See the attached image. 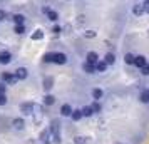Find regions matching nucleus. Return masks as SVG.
Listing matches in <instances>:
<instances>
[{
    "label": "nucleus",
    "instance_id": "f257e3e1",
    "mask_svg": "<svg viewBox=\"0 0 149 144\" xmlns=\"http://www.w3.org/2000/svg\"><path fill=\"white\" fill-rule=\"evenodd\" d=\"M61 124L57 122V121H54V122L50 124V132H52V136H54V143L55 144H61Z\"/></svg>",
    "mask_w": 149,
    "mask_h": 144
},
{
    "label": "nucleus",
    "instance_id": "f03ea898",
    "mask_svg": "<svg viewBox=\"0 0 149 144\" xmlns=\"http://www.w3.org/2000/svg\"><path fill=\"white\" fill-rule=\"evenodd\" d=\"M2 81H3V84H8V86H14V84H17V77H15L14 72H3L2 74Z\"/></svg>",
    "mask_w": 149,
    "mask_h": 144
},
{
    "label": "nucleus",
    "instance_id": "7ed1b4c3",
    "mask_svg": "<svg viewBox=\"0 0 149 144\" xmlns=\"http://www.w3.org/2000/svg\"><path fill=\"white\" fill-rule=\"evenodd\" d=\"M52 62L57 65H64V64H67V55L64 52H54V61Z\"/></svg>",
    "mask_w": 149,
    "mask_h": 144
},
{
    "label": "nucleus",
    "instance_id": "20e7f679",
    "mask_svg": "<svg viewBox=\"0 0 149 144\" xmlns=\"http://www.w3.org/2000/svg\"><path fill=\"white\" fill-rule=\"evenodd\" d=\"M86 62H87V64L95 65V64L99 62V54H97V52H94V50H89L87 54H86Z\"/></svg>",
    "mask_w": 149,
    "mask_h": 144
},
{
    "label": "nucleus",
    "instance_id": "39448f33",
    "mask_svg": "<svg viewBox=\"0 0 149 144\" xmlns=\"http://www.w3.org/2000/svg\"><path fill=\"white\" fill-rule=\"evenodd\" d=\"M146 64H148V59H146V55H142V54L134 55V62H132V65H136L137 69H141V67H144Z\"/></svg>",
    "mask_w": 149,
    "mask_h": 144
},
{
    "label": "nucleus",
    "instance_id": "423d86ee",
    "mask_svg": "<svg viewBox=\"0 0 149 144\" xmlns=\"http://www.w3.org/2000/svg\"><path fill=\"white\" fill-rule=\"evenodd\" d=\"M10 61H12V54L8 50H0V64L7 65V64H10Z\"/></svg>",
    "mask_w": 149,
    "mask_h": 144
},
{
    "label": "nucleus",
    "instance_id": "0eeeda50",
    "mask_svg": "<svg viewBox=\"0 0 149 144\" xmlns=\"http://www.w3.org/2000/svg\"><path fill=\"white\" fill-rule=\"evenodd\" d=\"M132 15L134 17H142L144 15V3H139V2L134 3L132 5Z\"/></svg>",
    "mask_w": 149,
    "mask_h": 144
},
{
    "label": "nucleus",
    "instance_id": "6e6552de",
    "mask_svg": "<svg viewBox=\"0 0 149 144\" xmlns=\"http://www.w3.org/2000/svg\"><path fill=\"white\" fill-rule=\"evenodd\" d=\"M14 74H15V77H17L19 81H25V79L29 77V70H27L25 67H19V69L14 72Z\"/></svg>",
    "mask_w": 149,
    "mask_h": 144
},
{
    "label": "nucleus",
    "instance_id": "1a4fd4ad",
    "mask_svg": "<svg viewBox=\"0 0 149 144\" xmlns=\"http://www.w3.org/2000/svg\"><path fill=\"white\" fill-rule=\"evenodd\" d=\"M59 112H61L62 117H70V114H72V106L70 104H62Z\"/></svg>",
    "mask_w": 149,
    "mask_h": 144
},
{
    "label": "nucleus",
    "instance_id": "9d476101",
    "mask_svg": "<svg viewBox=\"0 0 149 144\" xmlns=\"http://www.w3.org/2000/svg\"><path fill=\"white\" fill-rule=\"evenodd\" d=\"M139 102L141 104H149V87L142 89L139 92Z\"/></svg>",
    "mask_w": 149,
    "mask_h": 144
},
{
    "label": "nucleus",
    "instance_id": "9b49d317",
    "mask_svg": "<svg viewBox=\"0 0 149 144\" xmlns=\"http://www.w3.org/2000/svg\"><path fill=\"white\" fill-rule=\"evenodd\" d=\"M91 96H92L94 101H101L102 97H104V90H102L101 87H94V89L91 90Z\"/></svg>",
    "mask_w": 149,
    "mask_h": 144
},
{
    "label": "nucleus",
    "instance_id": "f8f14e48",
    "mask_svg": "<svg viewBox=\"0 0 149 144\" xmlns=\"http://www.w3.org/2000/svg\"><path fill=\"white\" fill-rule=\"evenodd\" d=\"M107 67H109V65H107V64H106L104 61H99V62H97V64L94 65L95 72H99V74H104V72L107 70Z\"/></svg>",
    "mask_w": 149,
    "mask_h": 144
},
{
    "label": "nucleus",
    "instance_id": "ddd939ff",
    "mask_svg": "<svg viewBox=\"0 0 149 144\" xmlns=\"http://www.w3.org/2000/svg\"><path fill=\"white\" fill-rule=\"evenodd\" d=\"M12 20H14L15 25H22V24H25V15L24 14H14L12 15Z\"/></svg>",
    "mask_w": 149,
    "mask_h": 144
},
{
    "label": "nucleus",
    "instance_id": "4468645a",
    "mask_svg": "<svg viewBox=\"0 0 149 144\" xmlns=\"http://www.w3.org/2000/svg\"><path fill=\"white\" fill-rule=\"evenodd\" d=\"M104 62H106L107 65H114L116 64V54L114 52H107V54L104 55Z\"/></svg>",
    "mask_w": 149,
    "mask_h": 144
},
{
    "label": "nucleus",
    "instance_id": "2eb2a0df",
    "mask_svg": "<svg viewBox=\"0 0 149 144\" xmlns=\"http://www.w3.org/2000/svg\"><path fill=\"white\" fill-rule=\"evenodd\" d=\"M12 126H14L15 129L22 131V129H24V126H25V121H24L22 117H15L14 121H12Z\"/></svg>",
    "mask_w": 149,
    "mask_h": 144
},
{
    "label": "nucleus",
    "instance_id": "dca6fc26",
    "mask_svg": "<svg viewBox=\"0 0 149 144\" xmlns=\"http://www.w3.org/2000/svg\"><path fill=\"white\" fill-rule=\"evenodd\" d=\"M32 107H34V104L32 102H24V104H20V111H22V114L25 116V114H30L32 112Z\"/></svg>",
    "mask_w": 149,
    "mask_h": 144
},
{
    "label": "nucleus",
    "instance_id": "f3484780",
    "mask_svg": "<svg viewBox=\"0 0 149 144\" xmlns=\"http://www.w3.org/2000/svg\"><path fill=\"white\" fill-rule=\"evenodd\" d=\"M70 119H72L74 122H77V121H81V119H82V111H81V109H72Z\"/></svg>",
    "mask_w": 149,
    "mask_h": 144
},
{
    "label": "nucleus",
    "instance_id": "a211bd4d",
    "mask_svg": "<svg viewBox=\"0 0 149 144\" xmlns=\"http://www.w3.org/2000/svg\"><path fill=\"white\" fill-rule=\"evenodd\" d=\"M82 70L86 72V74H95V69L92 64H87V62H84L82 64Z\"/></svg>",
    "mask_w": 149,
    "mask_h": 144
},
{
    "label": "nucleus",
    "instance_id": "6ab92c4d",
    "mask_svg": "<svg viewBox=\"0 0 149 144\" xmlns=\"http://www.w3.org/2000/svg\"><path fill=\"white\" fill-rule=\"evenodd\" d=\"M81 111H82V117H92L94 116V112H92V107H91V106H84Z\"/></svg>",
    "mask_w": 149,
    "mask_h": 144
},
{
    "label": "nucleus",
    "instance_id": "aec40b11",
    "mask_svg": "<svg viewBox=\"0 0 149 144\" xmlns=\"http://www.w3.org/2000/svg\"><path fill=\"white\" fill-rule=\"evenodd\" d=\"M91 107H92V112H94V114H101V112H102V106H101V101H94V102H92V106H91Z\"/></svg>",
    "mask_w": 149,
    "mask_h": 144
},
{
    "label": "nucleus",
    "instance_id": "412c9836",
    "mask_svg": "<svg viewBox=\"0 0 149 144\" xmlns=\"http://www.w3.org/2000/svg\"><path fill=\"white\" fill-rule=\"evenodd\" d=\"M55 101H57V99H55V96H52V94H47V96L44 97V104H45V106H54Z\"/></svg>",
    "mask_w": 149,
    "mask_h": 144
},
{
    "label": "nucleus",
    "instance_id": "4be33fe9",
    "mask_svg": "<svg viewBox=\"0 0 149 144\" xmlns=\"http://www.w3.org/2000/svg\"><path fill=\"white\" fill-rule=\"evenodd\" d=\"M45 15H47V19H49L50 22H57V20H59V14H57L55 10H49Z\"/></svg>",
    "mask_w": 149,
    "mask_h": 144
},
{
    "label": "nucleus",
    "instance_id": "5701e85b",
    "mask_svg": "<svg viewBox=\"0 0 149 144\" xmlns=\"http://www.w3.org/2000/svg\"><path fill=\"white\" fill-rule=\"evenodd\" d=\"M14 32L17 35H22L24 32H27V29H25V24H22V25H15L14 27Z\"/></svg>",
    "mask_w": 149,
    "mask_h": 144
},
{
    "label": "nucleus",
    "instance_id": "b1692460",
    "mask_svg": "<svg viewBox=\"0 0 149 144\" xmlns=\"http://www.w3.org/2000/svg\"><path fill=\"white\" fill-rule=\"evenodd\" d=\"M124 62H126L127 65H132V62H134V54H131V52L124 54Z\"/></svg>",
    "mask_w": 149,
    "mask_h": 144
},
{
    "label": "nucleus",
    "instance_id": "393cba45",
    "mask_svg": "<svg viewBox=\"0 0 149 144\" xmlns=\"http://www.w3.org/2000/svg\"><path fill=\"white\" fill-rule=\"evenodd\" d=\"M84 37H86V39H95V35H97V32H95V30H86V32H84Z\"/></svg>",
    "mask_w": 149,
    "mask_h": 144
},
{
    "label": "nucleus",
    "instance_id": "a878e982",
    "mask_svg": "<svg viewBox=\"0 0 149 144\" xmlns=\"http://www.w3.org/2000/svg\"><path fill=\"white\" fill-rule=\"evenodd\" d=\"M42 37H44V32H42V30H35L34 34H32V40H39Z\"/></svg>",
    "mask_w": 149,
    "mask_h": 144
},
{
    "label": "nucleus",
    "instance_id": "bb28decb",
    "mask_svg": "<svg viewBox=\"0 0 149 144\" xmlns=\"http://www.w3.org/2000/svg\"><path fill=\"white\" fill-rule=\"evenodd\" d=\"M52 84H54V79H52V77H47V79H45V82H44V87L49 90L50 87H52Z\"/></svg>",
    "mask_w": 149,
    "mask_h": 144
},
{
    "label": "nucleus",
    "instance_id": "cd10ccee",
    "mask_svg": "<svg viewBox=\"0 0 149 144\" xmlns=\"http://www.w3.org/2000/svg\"><path fill=\"white\" fill-rule=\"evenodd\" d=\"M74 143L75 144H87V139H86V137H82V136H77L74 139Z\"/></svg>",
    "mask_w": 149,
    "mask_h": 144
},
{
    "label": "nucleus",
    "instance_id": "c85d7f7f",
    "mask_svg": "<svg viewBox=\"0 0 149 144\" xmlns=\"http://www.w3.org/2000/svg\"><path fill=\"white\" fill-rule=\"evenodd\" d=\"M139 70H141V74H142L144 77H148V76H149V64H146V65H144V67H141Z\"/></svg>",
    "mask_w": 149,
    "mask_h": 144
},
{
    "label": "nucleus",
    "instance_id": "c756f323",
    "mask_svg": "<svg viewBox=\"0 0 149 144\" xmlns=\"http://www.w3.org/2000/svg\"><path fill=\"white\" fill-rule=\"evenodd\" d=\"M54 61V52H49V54L44 55V62H52Z\"/></svg>",
    "mask_w": 149,
    "mask_h": 144
},
{
    "label": "nucleus",
    "instance_id": "7c9ffc66",
    "mask_svg": "<svg viewBox=\"0 0 149 144\" xmlns=\"http://www.w3.org/2000/svg\"><path fill=\"white\" fill-rule=\"evenodd\" d=\"M5 104H7V96L0 94V106H5Z\"/></svg>",
    "mask_w": 149,
    "mask_h": 144
},
{
    "label": "nucleus",
    "instance_id": "2f4dec72",
    "mask_svg": "<svg viewBox=\"0 0 149 144\" xmlns=\"http://www.w3.org/2000/svg\"><path fill=\"white\" fill-rule=\"evenodd\" d=\"M5 89H7V84L0 82V94H5Z\"/></svg>",
    "mask_w": 149,
    "mask_h": 144
},
{
    "label": "nucleus",
    "instance_id": "473e14b6",
    "mask_svg": "<svg viewBox=\"0 0 149 144\" xmlns=\"http://www.w3.org/2000/svg\"><path fill=\"white\" fill-rule=\"evenodd\" d=\"M5 19H7V12L5 10H0V22L5 20Z\"/></svg>",
    "mask_w": 149,
    "mask_h": 144
},
{
    "label": "nucleus",
    "instance_id": "72a5a7b5",
    "mask_svg": "<svg viewBox=\"0 0 149 144\" xmlns=\"http://www.w3.org/2000/svg\"><path fill=\"white\" fill-rule=\"evenodd\" d=\"M52 32H54V34H55V35H57V34H61V32H62V29H61V27H59V25H55V27H54V29H52Z\"/></svg>",
    "mask_w": 149,
    "mask_h": 144
},
{
    "label": "nucleus",
    "instance_id": "f704fd0d",
    "mask_svg": "<svg viewBox=\"0 0 149 144\" xmlns=\"http://www.w3.org/2000/svg\"><path fill=\"white\" fill-rule=\"evenodd\" d=\"M144 14H149V3H144Z\"/></svg>",
    "mask_w": 149,
    "mask_h": 144
},
{
    "label": "nucleus",
    "instance_id": "c9c22d12",
    "mask_svg": "<svg viewBox=\"0 0 149 144\" xmlns=\"http://www.w3.org/2000/svg\"><path fill=\"white\" fill-rule=\"evenodd\" d=\"M142 3H149V0H144V2H142Z\"/></svg>",
    "mask_w": 149,
    "mask_h": 144
}]
</instances>
